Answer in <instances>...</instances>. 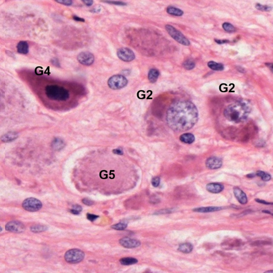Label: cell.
<instances>
[{
  "label": "cell",
  "instance_id": "obj_41",
  "mask_svg": "<svg viewBox=\"0 0 273 273\" xmlns=\"http://www.w3.org/2000/svg\"><path fill=\"white\" fill-rule=\"evenodd\" d=\"M73 19L75 21H78V22H85V19L83 18L79 17L76 16H73Z\"/></svg>",
  "mask_w": 273,
  "mask_h": 273
},
{
  "label": "cell",
  "instance_id": "obj_18",
  "mask_svg": "<svg viewBox=\"0 0 273 273\" xmlns=\"http://www.w3.org/2000/svg\"><path fill=\"white\" fill-rule=\"evenodd\" d=\"M179 139L182 143L190 144L194 142L195 137L192 134L187 133L182 134L179 137Z\"/></svg>",
  "mask_w": 273,
  "mask_h": 273
},
{
  "label": "cell",
  "instance_id": "obj_15",
  "mask_svg": "<svg viewBox=\"0 0 273 273\" xmlns=\"http://www.w3.org/2000/svg\"><path fill=\"white\" fill-rule=\"evenodd\" d=\"M222 209H223V208L221 207H209L195 208L193 211L196 212L209 213L219 211Z\"/></svg>",
  "mask_w": 273,
  "mask_h": 273
},
{
  "label": "cell",
  "instance_id": "obj_45",
  "mask_svg": "<svg viewBox=\"0 0 273 273\" xmlns=\"http://www.w3.org/2000/svg\"><path fill=\"white\" fill-rule=\"evenodd\" d=\"M5 52L8 56H10V57H13V58L15 57V54L9 50H6Z\"/></svg>",
  "mask_w": 273,
  "mask_h": 273
},
{
  "label": "cell",
  "instance_id": "obj_36",
  "mask_svg": "<svg viewBox=\"0 0 273 273\" xmlns=\"http://www.w3.org/2000/svg\"><path fill=\"white\" fill-rule=\"evenodd\" d=\"M269 242L264 241H258L254 242L252 243L253 246H259V245H263L268 244Z\"/></svg>",
  "mask_w": 273,
  "mask_h": 273
},
{
  "label": "cell",
  "instance_id": "obj_22",
  "mask_svg": "<svg viewBox=\"0 0 273 273\" xmlns=\"http://www.w3.org/2000/svg\"><path fill=\"white\" fill-rule=\"evenodd\" d=\"M167 12L169 14L175 16H181L184 14V12L181 9L173 6H168L167 8Z\"/></svg>",
  "mask_w": 273,
  "mask_h": 273
},
{
  "label": "cell",
  "instance_id": "obj_37",
  "mask_svg": "<svg viewBox=\"0 0 273 273\" xmlns=\"http://www.w3.org/2000/svg\"><path fill=\"white\" fill-rule=\"evenodd\" d=\"M51 63L54 66L58 67H59L60 66V62L57 58H54L52 59Z\"/></svg>",
  "mask_w": 273,
  "mask_h": 273
},
{
  "label": "cell",
  "instance_id": "obj_26",
  "mask_svg": "<svg viewBox=\"0 0 273 273\" xmlns=\"http://www.w3.org/2000/svg\"><path fill=\"white\" fill-rule=\"evenodd\" d=\"M48 229V227L43 225H35L31 228V230L34 233H38L46 231Z\"/></svg>",
  "mask_w": 273,
  "mask_h": 273
},
{
  "label": "cell",
  "instance_id": "obj_1",
  "mask_svg": "<svg viewBox=\"0 0 273 273\" xmlns=\"http://www.w3.org/2000/svg\"><path fill=\"white\" fill-rule=\"evenodd\" d=\"M199 112L191 102L181 100L173 103L168 109L166 120L169 127L176 132L190 129L198 121Z\"/></svg>",
  "mask_w": 273,
  "mask_h": 273
},
{
  "label": "cell",
  "instance_id": "obj_20",
  "mask_svg": "<svg viewBox=\"0 0 273 273\" xmlns=\"http://www.w3.org/2000/svg\"><path fill=\"white\" fill-rule=\"evenodd\" d=\"M159 75V72L157 69H152L149 71L148 78L149 81L151 83L156 82Z\"/></svg>",
  "mask_w": 273,
  "mask_h": 273
},
{
  "label": "cell",
  "instance_id": "obj_3",
  "mask_svg": "<svg viewBox=\"0 0 273 273\" xmlns=\"http://www.w3.org/2000/svg\"><path fill=\"white\" fill-rule=\"evenodd\" d=\"M45 94L48 98L56 101H65L70 97L69 92L67 89L56 85L47 86Z\"/></svg>",
  "mask_w": 273,
  "mask_h": 273
},
{
  "label": "cell",
  "instance_id": "obj_29",
  "mask_svg": "<svg viewBox=\"0 0 273 273\" xmlns=\"http://www.w3.org/2000/svg\"><path fill=\"white\" fill-rule=\"evenodd\" d=\"M255 7L258 10L262 12H269L272 9L271 6L268 5H264L260 4H257L255 5Z\"/></svg>",
  "mask_w": 273,
  "mask_h": 273
},
{
  "label": "cell",
  "instance_id": "obj_39",
  "mask_svg": "<svg viewBox=\"0 0 273 273\" xmlns=\"http://www.w3.org/2000/svg\"><path fill=\"white\" fill-rule=\"evenodd\" d=\"M113 153L117 155H122L123 154V151L122 149L120 148L116 149L113 150Z\"/></svg>",
  "mask_w": 273,
  "mask_h": 273
},
{
  "label": "cell",
  "instance_id": "obj_4",
  "mask_svg": "<svg viewBox=\"0 0 273 273\" xmlns=\"http://www.w3.org/2000/svg\"><path fill=\"white\" fill-rule=\"evenodd\" d=\"M165 29L170 35L179 44L184 46H189L190 42L180 31L171 25H166Z\"/></svg>",
  "mask_w": 273,
  "mask_h": 273
},
{
  "label": "cell",
  "instance_id": "obj_2",
  "mask_svg": "<svg viewBox=\"0 0 273 273\" xmlns=\"http://www.w3.org/2000/svg\"><path fill=\"white\" fill-rule=\"evenodd\" d=\"M251 111V106L249 103L240 101L227 106L224 110V114L229 121L239 123L247 119Z\"/></svg>",
  "mask_w": 273,
  "mask_h": 273
},
{
  "label": "cell",
  "instance_id": "obj_44",
  "mask_svg": "<svg viewBox=\"0 0 273 273\" xmlns=\"http://www.w3.org/2000/svg\"><path fill=\"white\" fill-rule=\"evenodd\" d=\"M73 209L77 211L80 212H81V211L82 210V208L81 207V206L79 205H75L73 206Z\"/></svg>",
  "mask_w": 273,
  "mask_h": 273
},
{
  "label": "cell",
  "instance_id": "obj_32",
  "mask_svg": "<svg viewBox=\"0 0 273 273\" xmlns=\"http://www.w3.org/2000/svg\"><path fill=\"white\" fill-rule=\"evenodd\" d=\"M151 183L154 187H157L160 184V178L159 177H154L152 179Z\"/></svg>",
  "mask_w": 273,
  "mask_h": 273
},
{
  "label": "cell",
  "instance_id": "obj_10",
  "mask_svg": "<svg viewBox=\"0 0 273 273\" xmlns=\"http://www.w3.org/2000/svg\"><path fill=\"white\" fill-rule=\"evenodd\" d=\"M78 62L85 66H90L94 63L95 57L91 52H83L79 53L77 56Z\"/></svg>",
  "mask_w": 273,
  "mask_h": 273
},
{
  "label": "cell",
  "instance_id": "obj_12",
  "mask_svg": "<svg viewBox=\"0 0 273 273\" xmlns=\"http://www.w3.org/2000/svg\"><path fill=\"white\" fill-rule=\"evenodd\" d=\"M119 243L124 247L127 248H133L138 247L141 244L140 241L136 239L124 238L119 240Z\"/></svg>",
  "mask_w": 273,
  "mask_h": 273
},
{
  "label": "cell",
  "instance_id": "obj_7",
  "mask_svg": "<svg viewBox=\"0 0 273 273\" xmlns=\"http://www.w3.org/2000/svg\"><path fill=\"white\" fill-rule=\"evenodd\" d=\"M22 207L27 211L36 212L41 209L42 204L37 199L30 197L26 199L22 203Z\"/></svg>",
  "mask_w": 273,
  "mask_h": 273
},
{
  "label": "cell",
  "instance_id": "obj_34",
  "mask_svg": "<svg viewBox=\"0 0 273 273\" xmlns=\"http://www.w3.org/2000/svg\"><path fill=\"white\" fill-rule=\"evenodd\" d=\"M99 217L98 215H95V214H91L88 213L87 214V217L88 220L91 222H93L96 220L98 217Z\"/></svg>",
  "mask_w": 273,
  "mask_h": 273
},
{
  "label": "cell",
  "instance_id": "obj_6",
  "mask_svg": "<svg viewBox=\"0 0 273 273\" xmlns=\"http://www.w3.org/2000/svg\"><path fill=\"white\" fill-rule=\"evenodd\" d=\"M108 85L113 90H118L124 88L128 83V80L122 75H113L108 80Z\"/></svg>",
  "mask_w": 273,
  "mask_h": 273
},
{
  "label": "cell",
  "instance_id": "obj_28",
  "mask_svg": "<svg viewBox=\"0 0 273 273\" xmlns=\"http://www.w3.org/2000/svg\"><path fill=\"white\" fill-rule=\"evenodd\" d=\"M223 27L225 30L228 33H233L236 30L235 27L229 23L226 22L223 23Z\"/></svg>",
  "mask_w": 273,
  "mask_h": 273
},
{
  "label": "cell",
  "instance_id": "obj_21",
  "mask_svg": "<svg viewBox=\"0 0 273 273\" xmlns=\"http://www.w3.org/2000/svg\"><path fill=\"white\" fill-rule=\"evenodd\" d=\"M193 249V246L190 243H185L180 244L178 246V251L185 254L191 253Z\"/></svg>",
  "mask_w": 273,
  "mask_h": 273
},
{
  "label": "cell",
  "instance_id": "obj_19",
  "mask_svg": "<svg viewBox=\"0 0 273 273\" xmlns=\"http://www.w3.org/2000/svg\"><path fill=\"white\" fill-rule=\"evenodd\" d=\"M18 136V133L15 132H10L5 134L1 138V140L5 143L12 142L16 140Z\"/></svg>",
  "mask_w": 273,
  "mask_h": 273
},
{
  "label": "cell",
  "instance_id": "obj_17",
  "mask_svg": "<svg viewBox=\"0 0 273 273\" xmlns=\"http://www.w3.org/2000/svg\"><path fill=\"white\" fill-rule=\"evenodd\" d=\"M65 142L61 138L56 137L54 138L51 143L52 148L55 151H60L65 146Z\"/></svg>",
  "mask_w": 273,
  "mask_h": 273
},
{
  "label": "cell",
  "instance_id": "obj_5",
  "mask_svg": "<svg viewBox=\"0 0 273 273\" xmlns=\"http://www.w3.org/2000/svg\"><path fill=\"white\" fill-rule=\"evenodd\" d=\"M85 253L77 248L70 249L65 253V258L68 263L75 264L82 261L85 257Z\"/></svg>",
  "mask_w": 273,
  "mask_h": 273
},
{
  "label": "cell",
  "instance_id": "obj_46",
  "mask_svg": "<svg viewBox=\"0 0 273 273\" xmlns=\"http://www.w3.org/2000/svg\"><path fill=\"white\" fill-rule=\"evenodd\" d=\"M70 212L73 214H74V215H78L80 213V212L77 211L73 209L70 210Z\"/></svg>",
  "mask_w": 273,
  "mask_h": 273
},
{
  "label": "cell",
  "instance_id": "obj_14",
  "mask_svg": "<svg viewBox=\"0 0 273 273\" xmlns=\"http://www.w3.org/2000/svg\"><path fill=\"white\" fill-rule=\"evenodd\" d=\"M224 189L223 185L218 183H210L206 185V190L210 192L217 194L221 192Z\"/></svg>",
  "mask_w": 273,
  "mask_h": 273
},
{
  "label": "cell",
  "instance_id": "obj_11",
  "mask_svg": "<svg viewBox=\"0 0 273 273\" xmlns=\"http://www.w3.org/2000/svg\"><path fill=\"white\" fill-rule=\"evenodd\" d=\"M206 167L210 169H217L222 167L223 161L220 158L211 157L207 159L205 162Z\"/></svg>",
  "mask_w": 273,
  "mask_h": 273
},
{
  "label": "cell",
  "instance_id": "obj_48",
  "mask_svg": "<svg viewBox=\"0 0 273 273\" xmlns=\"http://www.w3.org/2000/svg\"><path fill=\"white\" fill-rule=\"evenodd\" d=\"M255 175L254 174H250L247 175L246 177L248 178H254V177H255Z\"/></svg>",
  "mask_w": 273,
  "mask_h": 273
},
{
  "label": "cell",
  "instance_id": "obj_33",
  "mask_svg": "<svg viewBox=\"0 0 273 273\" xmlns=\"http://www.w3.org/2000/svg\"><path fill=\"white\" fill-rule=\"evenodd\" d=\"M55 1L61 4L70 6L73 4V1L71 0H56Z\"/></svg>",
  "mask_w": 273,
  "mask_h": 273
},
{
  "label": "cell",
  "instance_id": "obj_8",
  "mask_svg": "<svg viewBox=\"0 0 273 273\" xmlns=\"http://www.w3.org/2000/svg\"><path fill=\"white\" fill-rule=\"evenodd\" d=\"M117 56L122 61L124 62H130L135 58L134 52L128 48L123 47L117 51Z\"/></svg>",
  "mask_w": 273,
  "mask_h": 273
},
{
  "label": "cell",
  "instance_id": "obj_30",
  "mask_svg": "<svg viewBox=\"0 0 273 273\" xmlns=\"http://www.w3.org/2000/svg\"><path fill=\"white\" fill-rule=\"evenodd\" d=\"M127 226V223H123V222H122V223L121 222V223H117V224L113 225L111 227L113 229L116 230L123 231L126 229Z\"/></svg>",
  "mask_w": 273,
  "mask_h": 273
},
{
  "label": "cell",
  "instance_id": "obj_9",
  "mask_svg": "<svg viewBox=\"0 0 273 273\" xmlns=\"http://www.w3.org/2000/svg\"><path fill=\"white\" fill-rule=\"evenodd\" d=\"M6 230L13 233H20L25 231L24 225L18 221H10L5 226Z\"/></svg>",
  "mask_w": 273,
  "mask_h": 273
},
{
  "label": "cell",
  "instance_id": "obj_27",
  "mask_svg": "<svg viewBox=\"0 0 273 273\" xmlns=\"http://www.w3.org/2000/svg\"><path fill=\"white\" fill-rule=\"evenodd\" d=\"M183 66L187 70H191L195 67V63L191 60H188L185 61L183 64Z\"/></svg>",
  "mask_w": 273,
  "mask_h": 273
},
{
  "label": "cell",
  "instance_id": "obj_16",
  "mask_svg": "<svg viewBox=\"0 0 273 273\" xmlns=\"http://www.w3.org/2000/svg\"><path fill=\"white\" fill-rule=\"evenodd\" d=\"M17 50L21 54H27L29 51V44L26 41H20L17 45Z\"/></svg>",
  "mask_w": 273,
  "mask_h": 273
},
{
  "label": "cell",
  "instance_id": "obj_25",
  "mask_svg": "<svg viewBox=\"0 0 273 273\" xmlns=\"http://www.w3.org/2000/svg\"><path fill=\"white\" fill-rule=\"evenodd\" d=\"M256 175L257 176L260 177L262 180L264 181H269L272 178V177L270 174L263 171H257Z\"/></svg>",
  "mask_w": 273,
  "mask_h": 273
},
{
  "label": "cell",
  "instance_id": "obj_40",
  "mask_svg": "<svg viewBox=\"0 0 273 273\" xmlns=\"http://www.w3.org/2000/svg\"><path fill=\"white\" fill-rule=\"evenodd\" d=\"M255 201L256 202H257V203L264 204V205H273L272 203H269V202H267V201H265V200L259 199H255Z\"/></svg>",
  "mask_w": 273,
  "mask_h": 273
},
{
  "label": "cell",
  "instance_id": "obj_49",
  "mask_svg": "<svg viewBox=\"0 0 273 273\" xmlns=\"http://www.w3.org/2000/svg\"><path fill=\"white\" fill-rule=\"evenodd\" d=\"M262 212L264 213L265 214H271L272 215H273L272 213L271 212V211H269L268 210H263L262 211Z\"/></svg>",
  "mask_w": 273,
  "mask_h": 273
},
{
  "label": "cell",
  "instance_id": "obj_47",
  "mask_svg": "<svg viewBox=\"0 0 273 273\" xmlns=\"http://www.w3.org/2000/svg\"><path fill=\"white\" fill-rule=\"evenodd\" d=\"M101 9L100 8H95L92 10V12L94 13H99L101 11Z\"/></svg>",
  "mask_w": 273,
  "mask_h": 273
},
{
  "label": "cell",
  "instance_id": "obj_24",
  "mask_svg": "<svg viewBox=\"0 0 273 273\" xmlns=\"http://www.w3.org/2000/svg\"><path fill=\"white\" fill-rule=\"evenodd\" d=\"M138 260L133 257H125L120 260V262L122 265H129L137 263Z\"/></svg>",
  "mask_w": 273,
  "mask_h": 273
},
{
  "label": "cell",
  "instance_id": "obj_50",
  "mask_svg": "<svg viewBox=\"0 0 273 273\" xmlns=\"http://www.w3.org/2000/svg\"><path fill=\"white\" fill-rule=\"evenodd\" d=\"M273 271L272 270H271V271H267V272H265V273H273Z\"/></svg>",
  "mask_w": 273,
  "mask_h": 273
},
{
  "label": "cell",
  "instance_id": "obj_13",
  "mask_svg": "<svg viewBox=\"0 0 273 273\" xmlns=\"http://www.w3.org/2000/svg\"><path fill=\"white\" fill-rule=\"evenodd\" d=\"M234 193L235 197L240 203L243 205L246 204L247 202V198L246 194L242 190L238 187L234 188Z\"/></svg>",
  "mask_w": 273,
  "mask_h": 273
},
{
  "label": "cell",
  "instance_id": "obj_38",
  "mask_svg": "<svg viewBox=\"0 0 273 273\" xmlns=\"http://www.w3.org/2000/svg\"><path fill=\"white\" fill-rule=\"evenodd\" d=\"M173 209H165V210H162L159 211H157L156 212V214H165L170 213L172 212Z\"/></svg>",
  "mask_w": 273,
  "mask_h": 273
},
{
  "label": "cell",
  "instance_id": "obj_43",
  "mask_svg": "<svg viewBox=\"0 0 273 273\" xmlns=\"http://www.w3.org/2000/svg\"><path fill=\"white\" fill-rule=\"evenodd\" d=\"M83 2L88 6H90L93 4V1L92 0H83Z\"/></svg>",
  "mask_w": 273,
  "mask_h": 273
},
{
  "label": "cell",
  "instance_id": "obj_35",
  "mask_svg": "<svg viewBox=\"0 0 273 273\" xmlns=\"http://www.w3.org/2000/svg\"><path fill=\"white\" fill-rule=\"evenodd\" d=\"M82 202L84 204L87 206H92L93 203H94L93 201H92L91 199H89L87 198L83 199L82 200Z\"/></svg>",
  "mask_w": 273,
  "mask_h": 273
},
{
  "label": "cell",
  "instance_id": "obj_42",
  "mask_svg": "<svg viewBox=\"0 0 273 273\" xmlns=\"http://www.w3.org/2000/svg\"><path fill=\"white\" fill-rule=\"evenodd\" d=\"M215 41L217 44H226L229 42V40H219L217 39H215Z\"/></svg>",
  "mask_w": 273,
  "mask_h": 273
},
{
  "label": "cell",
  "instance_id": "obj_23",
  "mask_svg": "<svg viewBox=\"0 0 273 273\" xmlns=\"http://www.w3.org/2000/svg\"><path fill=\"white\" fill-rule=\"evenodd\" d=\"M208 67L213 70L214 71H223L224 69V66L223 64L221 63H217V62L210 61L208 63Z\"/></svg>",
  "mask_w": 273,
  "mask_h": 273
},
{
  "label": "cell",
  "instance_id": "obj_31",
  "mask_svg": "<svg viewBox=\"0 0 273 273\" xmlns=\"http://www.w3.org/2000/svg\"><path fill=\"white\" fill-rule=\"evenodd\" d=\"M104 2L106 3L109 4L116 5H127V4L126 3L123 1H104Z\"/></svg>",
  "mask_w": 273,
  "mask_h": 273
}]
</instances>
